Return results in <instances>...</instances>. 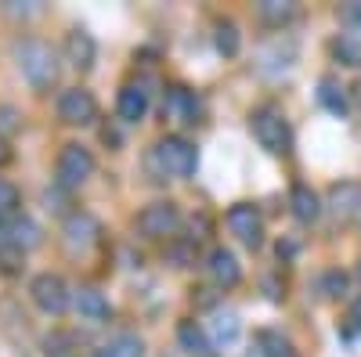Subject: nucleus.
<instances>
[{
    "label": "nucleus",
    "mask_w": 361,
    "mask_h": 357,
    "mask_svg": "<svg viewBox=\"0 0 361 357\" xmlns=\"http://www.w3.org/2000/svg\"><path fill=\"white\" fill-rule=\"evenodd\" d=\"M11 159V148H8V141H0V166H4Z\"/></svg>",
    "instance_id": "nucleus-30"
},
{
    "label": "nucleus",
    "mask_w": 361,
    "mask_h": 357,
    "mask_svg": "<svg viewBox=\"0 0 361 357\" xmlns=\"http://www.w3.org/2000/svg\"><path fill=\"white\" fill-rule=\"evenodd\" d=\"M250 130L257 137V144L271 156H289L293 152V130H289V119L279 105H260L250 115Z\"/></svg>",
    "instance_id": "nucleus-2"
},
{
    "label": "nucleus",
    "mask_w": 361,
    "mask_h": 357,
    "mask_svg": "<svg viewBox=\"0 0 361 357\" xmlns=\"http://www.w3.org/2000/svg\"><path fill=\"white\" fill-rule=\"evenodd\" d=\"M18 202H22L18 188H15L11 181H4V177H0V224H8V220L18 213Z\"/></svg>",
    "instance_id": "nucleus-23"
},
{
    "label": "nucleus",
    "mask_w": 361,
    "mask_h": 357,
    "mask_svg": "<svg viewBox=\"0 0 361 357\" xmlns=\"http://www.w3.org/2000/svg\"><path fill=\"white\" fill-rule=\"evenodd\" d=\"M73 307H76V314H80L83 321H90V325H102V321L112 318V303L105 300L98 289H80V292H73Z\"/></svg>",
    "instance_id": "nucleus-12"
},
{
    "label": "nucleus",
    "mask_w": 361,
    "mask_h": 357,
    "mask_svg": "<svg viewBox=\"0 0 361 357\" xmlns=\"http://www.w3.org/2000/svg\"><path fill=\"white\" fill-rule=\"evenodd\" d=\"M350 325H354V329L361 332V296H357V300L350 303Z\"/></svg>",
    "instance_id": "nucleus-29"
},
{
    "label": "nucleus",
    "mask_w": 361,
    "mask_h": 357,
    "mask_svg": "<svg viewBox=\"0 0 361 357\" xmlns=\"http://www.w3.org/2000/svg\"><path fill=\"white\" fill-rule=\"evenodd\" d=\"M347 285H350V278H347L343 271H325L322 282H318V289L329 296V300H340V296H347Z\"/></svg>",
    "instance_id": "nucleus-25"
},
{
    "label": "nucleus",
    "mask_w": 361,
    "mask_h": 357,
    "mask_svg": "<svg viewBox=\"0 0 361 357\" xmlns=\"http://www.w3.org/2000/svg\"><path fill=\"white\" fill-rule=\"evenodd\" d=\"M18 127H22V115H18V108H11V105H0V141L15 137V134H18Z\"/></svg>",
    "instance_id": "nucleus-26"
},
{
    "label": "nucleus",
    "mask_w": 361,
    "mask_h": 357,
    "mask_svg": "<svg viewBox=\"0 0 361 357\" xmlns=\"http://www.w3.org/2000/svg\"><path fill=\"white\" fill-rule=\"evenodd\" d=\"M289 210H293V217H296L300 224H314L318 213H322V199H318L307 184H293V192H289Z\"/></svg>",
    "instance_id": "nucleus-16"
},
{
    "label": "nucleus",
    "mask_w": 361,
    "mask_h": 357,
    "mask_svg": "<svg viewBox=\"0 0 361 357\" xmlns=\"http://www.w3.org/2000/svg\"><path fill=\"white\" fill-rule=\"evenodd\" d=\"M90 177H94V156H90V148L80 141L62 144V152H58V184L80 188Z\"/></svg>",
    "instance_id": "nucleus-4"
},
{
    "label": "nucleus",
    "mask_w": 361,
    "mask_h": 357,
    "mask_svg": "<svg viewBox=\"0 0 361 357\" xmlns=\"http://www.w3.org/2000/svg\"><path fill=\"white\" fill-rule=\"evenodd\" d=\"M333 54H336L340 65L361 69V40H357V37H336V40H333Z\"/></svg>",
    "instance_id": "nucleus-21"
},
{
    "label": "nucleus",
    "mask_w": 361,
    "mask_h": 357,
    "mask_svg": "<svg viewBox=\"0 0 361 357\" xmlns=\"http://www.w3.org/2000/svg\"><path fill=\"white\" fill-rule=\"evenodd\" d=\"M343 18H347V25H354L357 33H361V4H347L343 8Z\"/></svg>",
    "instance_id": "nucleus-28"
},
{
    "label": "nucleus",
    "mask_w": 361,
    "mask_h": 357,
    "mask_svg": "<svg viewBox=\"0 0 361 357\" xmlns=\"http://www.w3.org/2000/svg\"><path fill=\"white\" fill-rule=\"evenodd\" d=\"M137 231L145 238H170L180 231V210L177 202L163 199V202H148L145 210L137 213Z\"/></svg>",
    "instance_id": "nucleus-5"
},
{
    "label": "nucleus",
    "mask_w": 361,
    "mask_h": 357,
    "mask_svg": "<svg viewBox=\"0 0 361 357\" xmlns=\"http://www.w3.org/2000/svg\"><path fill=\"white\" fill-rule=\"evenodd\" d=\"M163 115L173 119L177 127H195L199 123V98L188 87H166L163 94Z\"/></svg>",
    "instance_id": "nucleus-9"
},
{
    "label": "nucleus",
    "mask_w": 361,
    "mask_h": 357,
    "mask_svg": "<svg viewBox=\"0 0 361 357\" xmlns=\"http://www.w3.org/2000/svg\"><path fill=\"white\" fill-rule=\"evenodd\" d=\"M116 115L123 123H141L148 115V87L145 83H127L116 98Z\"/></svg>",
    "instance_id": "nucleus-11"
},
{
    "label": "nucleus",
    "mask_w": 361,
    "mask_h": 357,
    "mask_svg": "<svg viewBox=\"0 0 361 357\" xmlns=\"http://www.w3.org/2000/svg\"><path fill=\"white\" fill-rule=\"evenodd\" d=\"M214 40H217V51H221L224 58H235V54H238V47H243V40H238V29H235V22H221Z\"/></svg>",
    "instance_id": "nucleus-24"
},
{
    "label": "nucleus",
    "mask_w": 361,
    "mask_h": 357,
    "mask_svg": "<svg viewBox=\"0 0 361 357\" xmlns=\"http://www.w3.org/2000/svg\"><path fill=\"white\" fill-rule=\"evenodd\" d=\"M66 58H69V65L73 69H80V73H87L90 65H94V58H98V44H94V37L90 33H69L66 37Z\"/></svg>",
    "instance_id": "nucleus-13"
},
{
    "label": "nucleus",
    "mask_w": 361,
    "mask_h": 357,
    "mask_svg": "<svg viewBox=\"0 0 361 357\" xmlns=\"http://www.w3.org/2000/svg\"><path fill=\"white\" fill-rule=\"evenodd\" d=\"M148 166L152 173L166 177V181H188L199 166V152L188 137L180 134H166L152 144V152H148Z\"/></svg>",
    "instance_id": "nucleus-1"
},
{
    "label": "nucleus",
    "mask_w": 361,
    "mask_h": 357,
    "mask_svg": "<svg viewBox=\"0 0 361 357\" xmlns=\"http://www.w3.org/2000/svg\"><path fill=\"white\" fill-rule=\"evenodd\" d=\"M257 11H260V18L267 25H279V29L296 18V4H289V0H260Z\"/></svg>",
    "instance_id": "nucleus-18"
},
{
    "label": "nucleus",
    "mask_w": 361,
    "mask_h": 357,
    "mask_svg": "<svg viewBox=\"0 0 361 357\" xmlns=\"http://www.w3.org/2000/svg\"><path fill=\"white\" fill-rule=\"evenodd\" d=\"M214 336H217L221 343H231V339L238 336V321H235V314H217V318H214Z\"/></svg>",
    "instance_id": "nucleus-27"
},
{
    "label": "nucleus",
    "mask_w": 361,
    "mask_h": 357,
    "mask_svg": "<svg viewBox=\"0 0 361 357\" xmlns=\"http://www.w3.org/2000/svg\"><path fill=\"white\" fill-rule=\"evenodd\" d=\"M29 296H33V303L44 314H66V307L73 303L69 285L62 282V275H51V271H44L29 282Z\"/></svg>",
    "instance_id": "nucleus-7"
},
{
    "label": "nucleus",
    "mask_w": 361,
    "mask_h": 357,
    "mask_svg": "<svg viewBox=\"0 0 361 357\" xmlns=\"http://www.w3.org/2000/svg\"><path fill=\"white\" fill-rule=\"evenodd\" d=\"M58 119L69 127H90L98 119V98L87 87H69L58 94Z\"/></svg>",
    "instance_id": "nucleus-6"
},
{
    "label": "nucleus",
    "mask_w": 361,
    "mask_h": 357,
    "mask_svg": "<svg viewBox=\"0 0 361 357\" xmlns=\"http://www.w3.org/2000/svg\"><path fill=\"white\" fill-rule=\"evenodd\" d=\"M318 101L333 112V115H347V94H343V87L336 83V80H322L318 83Z\"/></svg>",
    "instance_id": "nucleus-19"
},
{
    "label": "nucleus",
    "mask_w": 361,
    "mask_h": 357,
    "mask_svg": "<svg viewBox=\"0 0 361 357\" xmlns=\"http://www.w3.org/2000/svg\"><path fill=\"white\" fill-rule=\"evenodd\" d=\"M177 339H180V346H185L188 357H214V339L206 336V329L199 321H180Z\"/></svg>",
    "instance_id": "nucleus-15"
},
{
    "label": "nucleus",
    "mask_w": 361,
    "mask_h": 357,
    "mask_svg": "<svg viewBox=\"0 0 361 357\" xmlns=\"http://www.w3.org/2000/svg\"><path fill=\"white\" fill-rule=\"evenodd\" d=\"M357 275H361V263H357Z\"/></svg>",
    "instance_id": "nucleus-31"
},
{
    "label": "nucleus",
    "mask_w": 361,
    "mask_h": 357,
    "mask_svg": "<svg viewBox=\"0 0 361 357\" xmlns=\"http://www.w3.org/2000/svg\"><path fill=\"white\" fill-rule=\"evenodd\" d=\"M329 210H333L336 220H350V217L361 210V188L350 184V181L336 184L333 192H329Z\"/></svg>",
    "instance_id": "nucleus-14"
},
{
    "label": "nucleus",
    "mask_w": 361,
    "mask_h": 357,
    "mask_svg": "<svg viewBox=\"0 0 361 357\" xmlns=\"http://www.w3.org/2000/svg\"><path fill=\"white\" fill-rule=\"evenodd\" d=\"M94 357H145V343L134 332H119L102 350H94Z\"/></svg>",
    "instance_id": "nucleus-17"
},
{
    "label": "nucleus",
    "mask_w": 361,
    "mask_h": 357,
    "mask_svg": "<svg viewBox=\"0 0 361 357\" xmlns=\"http://www.w3.org/2000/svg\"><path fill=\"white\" fill-rule=\"evenodd\" d=\"M206 275H209V282H214L217 289H235L238 282H243V267H238L231 249L217 246L214 253L206 256Z\"/></svg>",
    "instance_id": "nucleus-10"
},
{
    "label": "nucleus",
    "mask_w": 361,
    "mask_h": 357,
    "mask_svg": "<svg viewBox=\"0 0 361 357\" xmlns=\"http://www.w3.org/2000/svg\"><path fill=\"white\" fill-rule=\"evenodd\" d=\"M257 343H260L264 357H296L293 343H289L282 332H275V329H264V332H257Z\"/></svg>",
    "instance_id": "nucleus-20"
},
{
    "label": "nucleus",
    "mask_w": 361,
    "mask_h": 357,
    "mask_svg": "<svg viewBox=\"0 0 361 357\" xmlns=\"http://www.w3.org/2000/svg\"><path fill=\"white\" fill-rule=\"evenodd\" d=\"M228 227H231V234L238 238V242L250 246V249H257L264 242V217L257 213V206H250V202L231 206V210H228Z\"/></svg>",
    "instance_id": "nucleus-8"
},
{
    "label": "nucleus",
    "mask_w": 361,
    "mask_h": 357,
    "mask_svg": "<svg viewBox=\"0 0 361 357\" xmlns=\"http://www.w3.org/2000/svg\"><path fill=\"white\" fill-rule=\"evenodd\" d=\"M22 263H25V249L18 242H11L8 234H0V271L15 275V271H22Z\"/></svg>",
    "instance_id": "nucleus-22"
},
{
    "label": "nucleus",
    "mask_w": 361,
    "mask_h": 357,
    "mask_svg": "<svg viewBox=\"0 0 361 357\" xmlns=\"http://www.w3.org/2000/svg\"><path fill=\"white\" fill-rule=\"evenodd\" d=\"M15 58H18V69H22L25 83L33 87V91H47V87L58 80V58H54V51L44 40L18 44Z\"/></svg>",
    "instance_id": "nucleus-3"
}]
</instances>
